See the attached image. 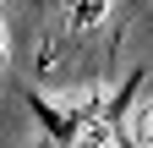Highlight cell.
Instances as JSON below:
<instances>
[{
    "label": "cell",
    "instance_id": "obj_1",
    "mask_svg": "<svg viewBox=\"0 0 153 148\" xmlns=\"http://www.w3.org/2000/svg\"><path fill=\"white\" fill-rule=\"evenodd\" d=\"M27 110L38 115V126L55 137V148H120V137L104 126V115H93V110H60L49 104L38 88H22Z\"/></svg>",
    "mask_w": 153,
    "mask_h": 148
},
{
    "label": "cell",
    "instance_id": "obj_2",
    "mask_svg": "<svg viewBox=\"0 0 153 148\" xmlns=\"http://www.w3.org/2000/svg\"><path fill=\"white\" fill-rule=\"evenodd\" d=\"M104 6H109V0H66V28L71 33H88L104 16Z\"/></svg>",
    "mask_w": 153,
    "mask_h": 148
}]
</instances>
